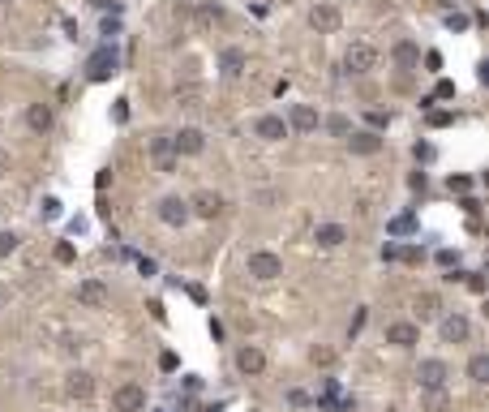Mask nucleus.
I'll list each match as a JSON object with an SVG mask.
<instances>
[{
  "label": "nucleus",
  "mask_w": 489,
  "mask_h": 412,
  "mask_svg": "<svg viewBox=\"0 0 489 412\" xmlns=\"http://www.w3.org/2000/svg\"><path fill=\"white\" fill-rule=\"evenodd\" d=\"M249 275L253 279H262V283H271V279H279L284 275V262H279V253H271V249H258V253H249Z\"/></svg>",
  "instance_id": "obj_1"
},
{
  "label": "nucleus",
  "mask_w": 489,
  "mask_h": 412,
  "mask_svg": "<svg viewBox=\"0 0 489 412\" xmlns=\"http://www.w3.org/2000/svg\"><path fill=\"white\" fill-rule=\"evenodd\" d=\"M447 378H451V370H447V361H438V357L421 361V370H416L421 391H438V387H447Z\"/></svg>",
  "instance_id": "obj_2"
},
{
  "label": "nucleus",
  "mask_w": 489,
  "mask_h": 412,
  "mask_svg": "<svg viewBox=\"0 0 489 412\" xmlns=\"http://www.w3.org/2000/svg\"><path fill=\"white\" fill-rule=\"evenodd\" d=\"M112 408H116V412H142L146 408V387H138V383L116 387V391H112Z\"/></svg>",
  "instance_id": "obj_3"
},
{
  "label": "nucleus",
  "mask_w": 489,
  "mask_h": 412,
  "mask_svg": "<svg viewBox=\"0 0 489 412\" xmlns=\"http://www.w3.org/2000/svg\"><path fill=\"white\" fill-rule=\"evenodd\" d=\"M344 65H348V73H369L373 65H378V47H369V43H352L348 52H344Z\"/></svg>",
  "instance_id": "obj_4"
},
{
  "label": "nucleus",
  "mask_w": 489,
  "mask_h": 412,
  "mask_svg": "<svg viewBox=\"0 0 489 412\" xmlns=\"http://www.w3.org/2000/svg\"><path fill=\"white\" fill-rule=\"evenodd\" d=\"M116 65H121V56H116V47H99V52L90 56V82H108L112 73H116Z\"/></svg>",
  "instance_id": "obj_5"
},
{
  "label": "nucleus",
  "mask_w": 489,
  "mask_h": 412,
  "mask_svg": "<svg viewBox=\"0 0 489 412\" xmlns=\"http://www.w3.org/2000/svg\"><path fill=\"white\" fill-rule=\"evenodd\" d=\"M202 151H206V133L202 129L189 125V129L172 133V155H176V159H181V155H202Z\"/></svg>",
  "instance_id": "obj_6"
},
{
  "label": "nucleus",
  "mask_w": 489,
  "mask_h": 412,
  "mask_svg": "<svg viewBox=\"0 0 489 412\" xmlns=\"http://www.w3.org/2000/svg\"><path fill=\"white\" fill-rule=\"evenodd\" d=\"M159 219H163L168 228H185V224H189V202H185V198H163V202H159Z\"/></svg>",
  "instance_id": "obj_7"
},
{
  "label": "nucleus",
  "mask_w": 489,
  "mask_h": 412,
  "mask_svg": "<svg viewBox=\"0 0 489 412\" xmlns=\"http://www.w3.org/2000/svg\"><path fill=\"white\" fill-rule=\"evenodd\" d=\"M288 129H297V133H314L318 129V112L309 103H292V112H288Z\"/></svg>",
  "instance_id": "obj_8"
},
{
  "label": "nucleus",
  "mask_w": 489,
  "mask_h": 412,
  "mask_svg": "<svg viewBox=\"0 0 489 412\" xmlns=\"http://www.w3.org/2000/svg\"><path fill=\"white\" fill-rule=\"evenodd\" d=\"M309 26H314L318 35H335L339 30V9L335 5H318L314 13H309Z\"/></svg>",
  "instance_id": "obj_9"
},
{
  "label": "nucleus",
  "mask_w": 489,
  "mask_h": 412,
  "mask_svg": "<svg viewBox=\"0 0 489 412\" xmlns=\"http://www.w3.org/2000/svg\"><path fill=\"white\" fill-rule=\"evenodd\" d=\"M219 211H223V198L210 194V189H202V194L189 202V215H198V219H215Z\"/></svg>",
  "instance_id": "obj_10"
},
{
  "label": "nucleus",
  "mask_w": 489,
  "mask_h": 412,
  "mask_svg": "<svg viewBox=\"0 0 489 412\" xmlns=\"http://www.w3.org/2000/svg\"><path fill=\"white\" fill-rule=\"evenodd\" d=\"M386 344H395V348H412V344H421V331H416L412 322H390V326H386Z\"/></svg>",
  "instance_id": "obj_11"
},
{
  "label": "nucleus",
  "mask_w": 489,
  "mask_h": 412,
  "mask_svg": "<svg viewBox=\"0 0 489 412\" xmlns=\"http://www.w3.org/2000/svg\"><path fill=\"white\" fill-rule=\"evenodd\" d=\"M77 300L82 305H90V309H103L108 305V288L99 279H86V283H77Z\"/></svg>",
  "instance_id": "obj_12"
},
{
  "label": "nucleus",
  "mask_w": 489,
  "mask_h": 412,
  "mask_svg": "<svg viewBox=\"0 0 489 412\" xmlns=\"http://www.w3.org/2000/svg\"><path fill=\"white\" fill-rule=\"evenodd\" d=\"M390 60H395L399 69H416V65H421V47H416L412 39H399L395 47H390Z\"/></svg>",
  "instance_id": "obj_13"
},
{
  "label": "nucleus",
  "mask_w": 489,
  "mask_h": 412,
  "mask_svg": "<svg viewBox=\"0 0 489 412\" xmlns=\"http://www.w3.org/2000/svg\"><path fill=\"white\" fill-rule=\"evenodd\" d=\"M64 391H69L73 400H90V395H95V378L86 370H73L69 378H64Z\"/></svg>",
  "instance_id": "obj_14"
},
{
  "label": "nucleus",
  "mask_w": 489,
  "mask_h": 412,
  "mask_svg": "<svg viewBox=\"0 0 489 412\" xmlns=\"http://www.w3.org/2000/svg\"><path fill=\"white\" fill-rule=\"evenodd\" d=\"M258 138H266V142H279V138H288V120L284 116H258Z\"/></svg>",
  "instance_id": "obj_15"
},
{
  "label": "nucleus",
  "mask_w": 489,
  "mask_h": 412,
  "mask_svg": "<svg viewBox=\"0 0 489 412\" xmlns=\"http://www.w3.org/2000/svg\"><path fill=\"white\" fill-rule=\"evenodd\" d=\"M236 370H240V374H262V370H266L262 348H240V352H236Z\"/></svg>",
  "instance_id": "obj_16"
},
{
  "label": "nucleus",
  "mask_w": 489,
  "mask_h": 412,
  "mask_svg": "<svg viewBox=\"0 0 489 412\" xmlns=\"http://www.w3.org/2000/svg\"><path fill=\"white\" fill-rule=\"evenodd\" d=\"M468 318H464V313H451V318H442V339L447 344H464L468 339Z\"/></svg>",
  "instance_id": "obj_17"
},
{
  "label": "nucleus",
  "mask_w": 489,
  "mask_h": 412,
  "mask_svg": "<svg viewBox=\"0 0 489 412\" xmlns=\"http://www.w3.org/2000/svg\"><path fill=\"white\" fill-rule=\"evenodd\" d=\"M348 146H352V155H378L382 151V138L373 133V129H365V133H352Z\"/></svg>",
  "instance_id": "obj_18"
},
{
  "label": "nucleus",
  "mask_w": 489,
  "mask_h": 412,
  "mask_svg": "<svg viewBox=\"0 0 489 412\" xmlns=\"http://www.w3.org/2000/svg\"><path fill=\"white\" fill-rule=\"evenodd\" d=\"M314 241H318V249H335V245H344V241H348V232L339 228V224H318Z\"/></svg>",
  "instance_id": "obj_19"
},
{
  "label": "nucleus",
  "mask_w": 489,
  "mask_h": 412,
  "mask_svg": "<svg viewBox=\"0 0 489 412\" xmlns=\"http://www.w3.org/2000/svg\"><path fill=\"white\" fill-rule=\"evenodd\" d=\"M26 125L35 133H47V129H52V107H47V103H30L26 107Z\"/></svg>",
  "instance_id": "obj_20"
},
{
  "label": "nucleus",
  "mask_w": 489,
  "mask_h": 412,
  "mask_svg": "<svg viewBox=\"0 0 489 412\" xmlns=\"http://www.w3.org/2000/svg\"><path fill=\"white\" fill-rule=\"evenodd\" d=\"M219 73L223 77H240L244 73V52H240V47H227V52L219 56Z\"/></svg>",
  "instance_id": "obj_21"
},
{
  "label": "nucleus",
  "mask_w": 489,
  "mask_h": 412,
  "mask_svg": "<svg viewBox=\"0 0 489 412\" xmlns=\"http://www.w3.org/2000/svg\"><path fill=\"white\" fill-rule=\"evenodd\" d=\"M421 408H425V412H447V408H451L447 387H438V391H421Z\"/></svg>",
  "instance_id": "obj_22"
},
{
  "label": "nucleus",
  "mask_w": 489,
  "mask_h": 412,
  "mask_svg": "<svg viewBox=\"0 0 489 412\" xmlns=\"http://www.w3.org/2000/svg\"><path fill=\"white\" fill-rule=\"evenodd\" d=\"M438 309H442V300H438L434 292H421V296H416V318H421V322L438 318Z\"/></svg>",
  "instance_id": "obj_23"
},
{
  "label": "nucleus",
  "mask_w": 489,
  "mask_h": 412,
  "mask_svg": "<svg viewBox=\"0 0 489 412\" xmlns=\"http://www.w3.org/2000/svg\"><path fill=\"white\" fill-rule=\"evenodd\" d=\"M468 378H472L477 387H481V383H489V357H485V352H477V357L468 361Z\"/></svg>",
  "instance_id": "obj_24"
},
{
  "label": "nucleus",
  "mask_w": 489,
  "mask_h": 412,
  "mask_svg": "<svg viewBox=\"0 0 489 412\" xmlns=\"http://www.w3.org/2000/svg\"><path fill=\"white\" fill-rule=\"evenodd\" d=\"M468 26H472V18L464 9H447V30H451V35H464Z\"/></svg>",
  "instance_id": "obj_25"
},
{
  "label": "nucleus",
  "mask_w": 489,
  "mask_h": 412,
  "mask_svg": "<svg viewBox=\"0 0 489 412\" xmlns=\"http://www.w3.org/2000/svg\"><path fill=\"white\" fill-rule=\"evenodd\" d=\"M326 129H331L335 138H348L352 133V120L348 116H331V120H326Z\"/></svg>",
  "instance_id": "obj_26"
},
{
  "label": "nucleus",
  "mask_w": 489,
  "mask_h": 412,
  "mask_svg": "<svg viewBox=\"0 0 489 412\" xmlns=\"http://www.w3.org/2000/svg\"><path fill=\"white\" fill-rule=\"evenodd\" d=\"M151 155H155V159H159V155H172V133H159L151 142Z\"/></svg>",
  "instance_id": "obj_27"
},
{
  "label": "nucleus",
  "mask_w": 489,
  "mask_h": 412,
  "mask_svg": "<svg viewBox=\"0 0 489 412\" xmlns=\"http://www.w3.org/2000/svg\"><path fill=\"white\" fill-rule=\"evenodd\" d=\"M13 249H18V236H13V232H0V258H9Z\"/></svg>",
  "instance_id": "obj_28"
},
{
  "label": "nucleus",
  "mask_w": 489,
  "mask_h": 412,
  "mask_svg": "<svg viewBox=\"0 0 489 412\" xmlns=\"http://www.w3.org/2000/svg\"><path fill=\"white\" fill-rule=\"evenodd\" d=\"M309 361H314V365H331L335 352H331V348H314V352H309Z\"/></svg>",
  "instance_id": "obj_29"
},
{
  "label": "nucleus",
  "mask_w": 489,
  "mask_h": 412,
  "mask_svg": "<svg viewBox=\"0 0 489 412\" xmlns=\"http://www.w3.org/2000/svg\"><path fill=\"white\" fill-rule=\"evenodd\" d=\"M429 125L434 129H447V125H455V112H429Z\"/></svg>",
  "instance_id": "obj_30"
},
{
  "label": "nucleus",
  "mask_w": 489,
  "mask_h": 412,
  "mask_svg": "<svg viewBox=\"0 0 489 412\" xmlns=\"http://www.w3.org/2000/svg\"><path fill=\"white\" fill-rule=\"evenodd\" d=\"M390 232H412V215H399V219H390Z\"/></svg>",
  "instance_id": "obj_31"
},
{
  "label": "nucleus",
  "mask_w": 489,
  "mask_h": 412,
  "mask_svg": "<svg viewBox=\"0 0 489 412\" xmlns=\"http://www.w3.org/2000/svg\"><path fill=\"white\" fill-rule=\"evenodd\" d=\"M202 22H223V9L219 5H202Z\"/></svg>",
  "instance_id": "obj_32"
},
{
  "label": "nucleus",
  "mask_w": 489,
  "mask_h": 412,
  "mask_svg": "<svg viewBox=\"0 0 489 412\" xmlns=\"http://www.w3.org/2000/svg\"><path fill=\"white\" fill-rule=\"evenodd\" d=\"M447 185H451V194H468V189H472V181H468V177H451Z\"/></svg>",
  "instance_id": "obj_33"
},
{
  "label": "nucleus",
  "mask_w": 489,
  "mask_h": 412,
  "mask_svg": "<svg viewBox=\"0 0 489 412\" xmlns=\"http://www.w3.org/2000/svg\"><path fill=\"white\" fill-rule=\"evenodd\" d=\"M60 215V202L56 198H43V219H56Z\"/></svg>",
  "instance_id": "obj_34"
},
{
  "label": "nucleus",
  "mask_w": 489,
  "mask_h": 412,
  "mask_svg": "<svg viewBox=\"0 0 489 412\" xmlns=\"http://www.w3.org/2000/svg\"><path fill=\"white\" fill-rule=\"evenodd\" d=\"M455 94V82H438V90H434V99H451Z\"/></svg>",
  "instance_id": "obj_35"
},
{
  "label": "nucleus",
  "mask_w": 489,
  "mask_h": 412,
  "mask_svg": "<svg viewBox=\"0 0 489 412\" xmlns=\"http://www.w3.org/2000/svg\"><path fill=\"white\" fill-rule=\"evenodd\" d=\"M155 164H159V172H176V155H159Z\"/></svg>",
  "instance_id": "obj_36"
},
{
  "label": "nucleus",
  "mask_w": 489,
  "mask_h": 412,
  "mask_svg": "<svg viewBox=\"0 0 489 412\" xmlns=\"http://www.w3.org/2000/svg\"><path fill=\"white\" fill-rule=\"evenodd\" d=\"M56 262H73V245H56Z\"/></svg>",
  "instance_id": "obj_37"
},
{
  "label": "nucleus",
  "mask_w": 489,
  "mask_h": 412,
  "mask_svg": "<svg viewBox=\"0 0 489 412\" xmlns=\"http://www.w3.org/2000/svg\"><path fill=\"white\" fill-rule=\"evenodd\" d=\"M425 65H429V73H438V69H442V56H438V52H425Z\"/></svg>",
  "instance_id": "obj_38"
},
{
  "label": "nucleus",
  "mask_w": 489,
  "mask_h": 412,
  "mask_svg": "<svg viewBox=\"0 0 489 412\" xmlns=\"http://www.w3.org/2000/svg\"><path fill=\"white\" fill-rule=\"evenodd\" d=\"M438 262H442V266H455V262H460V253H451V249H442V253H438Z\"/></svg>",
  "instance_id": "obj_39"
},
{
  "label": "nucleus",
  "mask_w": 489,
  "mask_h": 412,
  "mask_svg": "<svg viewBox=\"0 0 489 412\" xmlns=\"http://www.w3.org/2000/svg\"><path fill=\"white\" fill-rule=\"evenodd\" d=\"M438 5H442V9H460L464 0H438Z\"/></svg>",
  "instance_id": "obj_40"
},
{
  "label": "nucleus",
  "mask_w": 489,
  "mask_h": 412,
  "mask_svg": "<svg viewBox=\"0 0 489 412\" xmlns=\"http://www.w3.org/2000/svg\"><path fill=\"white\" fill-rule=\"evenodd\" d=\"M390 412H395V408H390Z\"/></svg>",
  "instance_id": "obj_41"
}]
</instances>
